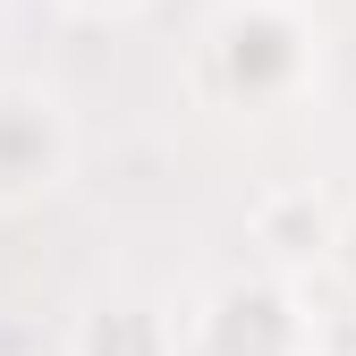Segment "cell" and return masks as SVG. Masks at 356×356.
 <instances>
[{
	"label": "cell",
	"instance_id": "obj_1",
	"mask_svg": "<svg viewBox=\"0 0 356 356\" xmlns=\"http://www.w3.org/2000/svg\"><path fill=\"white\" fill-rule=\"evenodd\" d=\"M60 170V119L42 94H0V195L51 187Z\"/></svg>",
	"mask_w": 356,
	"mask_h": 356
}]
</instances>
